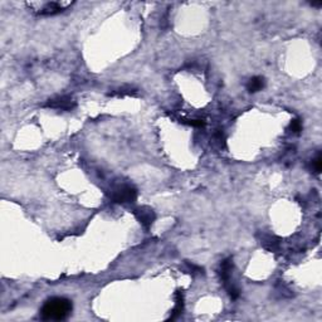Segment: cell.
<instances>
[{"label":"cell","mask_w":322,"mask_h":322,"mask_svg":"<svg viewBox=\"0 0 322 322\" xmlns=\"http://www.w3.org/2000/svg\"><path fill=\"white\" fill-rule=\"evenodd\" d=\"M312 166H313V170H315V173H316V174L321 173V170H322V158H321V155H320V154L316 156V159L313 160Z\"/></svg>","instance_id":"11"},{"label":"cell","mask_w":322,"mask_h":322,"mask_svg":"<svg viewBox=\"0 0 322 322\" xmlns=\"http://www.w3.org/2000/svg\"><path fill=\"white\" fill-rule=\"evenodd\" d=\"M72 308V302L67 298H49L40 308V317L44 321H62L70 316Z\"/></svg>","instance_id":"1"},{"label":"cell","mask_w":322,"mask_h":322,"mask_svg":"<svg viewBox=\"0 0 322 322\" xmlns=\"http://www.w3.org/2000/svg\"><path fill=\"white\" fill-rule=\"evenodd\" d=\"M73 3L70 1H32L28 3L32 9L40 16H54L67 9Z\"/></svg>","instance_id":"2"},{"label":"cell","mask_w":322,"mask_h":322,"mask_svg":"<svg viewBox=\"0 0 322 322\" xmlns=\"http://www.w3.org/2000/svg\"><path fill=\"white\" fill-rule=\"evenodd\" d=\"M135 216L145 229H150L155 222V213L149 207H140L134 210Z\"/></svg>","instance_id":"4"},{"label":"cell","mask_w":322,"mask_h":322,"mask_svg":"<svg viewBox=\"0 0 322 322\" xmlns=\"http://www.w3.org/2000/svg\"><path fill=\"white\" fill-rule=\"evenodd\" d=\"M265 85H266V81L263 77L255 76V77H253V78L250 79V82H248V85H247V89H248L250 93H255V92L262 91L263 87H265Z\"/></svg>","instance_id":"8"},{"label":"cell","mask_w":322,"mask_h":322,"mask_svg":"<svg viewBox=\"0 0 322 322\" xmlns=\"http://www.w3.org/2000/svg\"><path fill=\"white\" fill-rule=\"evenodd\" d=\"M111 197L115 203L127 204L134 203L137 197V192L134 186L131 185H120L112 190Z\"/></svg>","instance_id":"3"},{"label":"cell","mask_w":322,"mask_h":322,"mask_svg":"<svg viewBox=\"0 0 322 322\" xmlns=\"http://www.w3.org/2000/svg\"><path fill=\"white\" fill-rule=\"evenodd\" d=\"M182 124H186L193 127H203L205 125V122L203 120H182Z\"/></svg>","instance_id":"10"},{"label":"cell","mask_w":322,"mask_h":322,"mask_svg":"<svg viewBox=\"0 0 322 322\" xmlns=\"http://www.w3.org/2000/svg\"><path fill=\"white\" fill-rule=\"evenodd\" d=\"M232 270H233V261H232V258L224 259L222 262V265H220V278H222L225 288H229L231 286H233L231 282Z\"/></svg>","instance_id":"6"},{"label":"cell","mask_w":322,"mask_h":322,"mask_svg":"<svg viewBox=\"0 0 322 322\" xmlns=\"http://www.w3.org/2000/svg\"><path fill=\"white\" fill-rule=\"evenodd\" d=\"M47 106L55 109H61V111H71L73 107L76 106V104H74V101L71 97H57L53 98V100H49Z\"/></svg>","instance_id":"5"},{"label":"cell","mask_w":322,"mask_h":322,"mask_svg":"<svg viewBox=\"0 0 322 322\" xmlns=\"http://www.w3.org/2000/svg\"><path fill=\"white\" fill-rule=\"evenodd\" d=\"M288 128L292 131V132H293V134H300V132H301V131H302V124H301V121H300V120H298V119L292 120L291 124H289V127Z\"/></svg>","instance_id":"9"},{"label":"cell","mask_w":322,"mask_h":322,"mask_svg":"<svg viewBox=\"0 0 322 322\" xmlns=\"http://www.w3.org/2000/svg\"><path fill=\"white\" fill-rule=\"evenodd\" d=\"M182 310H184V296H182L181 291H178L175 293V307H174L173 312H171L170 320H175L181 315Z\"/></svg>","instance_id":"7"}]
</instances>
